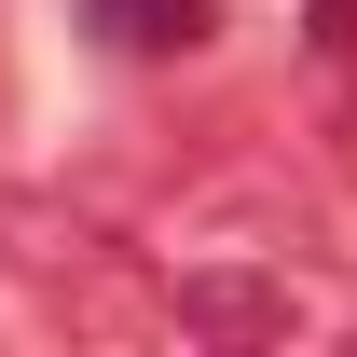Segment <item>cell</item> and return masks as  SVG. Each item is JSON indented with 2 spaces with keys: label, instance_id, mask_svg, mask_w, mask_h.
<instances>
[{
  "label": "cell",
  "instance_id": "obj_1",
  "mask_svg": "<svg viewBox=\"0 0 357 357\" xmlns=\"http://www.w3.org/2000/svg\"><path fill=\"white\" fill-rule=\"evenodd\" d=\"M124 234L96 220V206H69V192H42V178H0V275L42 303V289H69L83 261H110Z\"/></svg>",
  "mask_w": 357,
  "mask_h": 357
},
{
  "label": "cell",
  "instance_id": "obj_2",
  "mask_svg": "<svg viewBox=\"0 0 357 357\" xmlns=\"http://www.w3.org/2000/svg\"><path fill=\"white\" fill-rule=\"evenodd\" d=\"M165 330H192V344H289L303 289L261 275V261H206V275H165Z\"/></svg>",
  "mask_w": 357,
  "mask_h": 357
},
{
  "label": "cell",
  "instance_id": "obj_3",
  "mask_svg": "<svg viewBox=\"0 0 357 357\" xmlns=\"http://www.w3.org/2000/svg\"><path fill=\"white\" fill-rule=\"evenodd\" d=\"M42 316L55 330H69V344H165V275L137 261V248H110V261H83L69 275V289H42Z\"/></svg>",
  "mask_w": 357,
  "mask_h": 357
},
{
  "label": "cell",
  "instance_id": "obj_4",
  "mask_svg": "<svg viewBox=\"0 0 357 357\" xmlns=\"http://www.w3.org/2000/svg\"><path fill=\"white\" fill-rule=\"evenodd\" d=\"M83 28L110 55H206L220 42V0H83Z\"/></svg>",
  "mask_w": 357,
  "mask_h": 357
},
{
  "label": "cell",
  "instance_id": "obj_5",
  "mask_svg": "<svg viewBox=\"0 0 357 357\" xmlns=\"http://www.w3.org/2000/svg\"><path fill=\"white\" fill-rule=\"evenodd\" d=\"M303 42H316V69H357V0H316Z\"/></svg>",
  "mask_w": 357,
  "mask_h": 357
}]
</instances>
